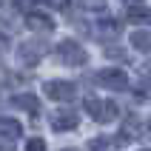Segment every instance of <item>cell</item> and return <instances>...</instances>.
<instances>
[{"instance_id":"obj_1","label":"cell","mask_w":151,"mask_h":151,"mask_svg":"<svg viewBox=\"0 0 151 151\" xmlns=\"http://www.w3.org/2000/svg\"><path fill=\"white\" fill-rule=\"evenodd\" d=\"M86 111H88V117H91V120H97V123H111V120H117L120 106H117L114 100L86 97Z\"/></svg>"},{"instance_id":"obj_2","label":"cell","mask_w":151,"mask_h":151,"mask_svg":"<svg viewBox=\"0 0 151 151\" xmlns=\"http://www.w3.org/2000/svg\"><path fill=\"white\" fill-rule=\"evenodd\" d=\"M54 51H57L60 63H66V66H86V60H88V51H86L77 40H71V37L60 40Z\"/></svg>"},{"instance_id":"obj_3","label":"cell","mask_w":151,"mask_h":151,"mask_svg":"<svg viewBox=\"0 0 151 151\" xmlns=\"http://www.w3.org/2000/svg\"><path fill=\"white\" fill-rule=\"evenodd\" d=\"M94 83L100 88H109V91H126L128 88V74L123 68H100L94 74Z\"/></svg>"},{"instance_id":"obj_4","label":"cell","mask_w":151,"mask_h":151,"mask_svg":"<svg viewBox=\"0 0 151 151\" xmlns=\"http://www.w3.org/2000/svg\"><path fill=\"white\" fill-rule=\"evenodd\" d=\"M46 54H49V43H46V40H40V37H32V40L20 43V49H17V57L23 60V63H29V66L40 63Z\"/></svg>"},{"instance_id":"obj_5","label":"cell","mask_w":151,"mask_h":151,"mask_svg":"<svg viewBox=\"0 0 151 151\" xmlns=\"http://www.w3.org/2000/svg\"><path fill=\"white\" fill-rule=\"evenodd\" d=\"M43 91L54 103H68V100H74L77 86L71 80H49V83H43Z\"/></svg>"},{"instance_id":"obj_6","label":"cell","mask_w":151,"mask_h":151,"mask_svg":"<svg viewBox=\"0 0 151 151\" xmlns=\"http://www.w3.org/2000/svg\"><path fill=\"white\" fill-rule=\"evenodd\" d=\"M77 123H80V114L71 106H60L49 114V126L54 131H71V128H77Z\"/></svg>"},{"instance_id":"obj_7","label":"cell","mask_w":151,"mask_h":151,"mask_svg":"<svg viewBox=\"0 0 151 151\" xmlns=\"http://www.w3.org/2000/svg\"><path fill=\"white\" fill-rule=\"evenodd\" d=\"M23 23L32 29V32H54V17L43 14V12H26Z\"/></svg>"},{"instance_id":"obj_8","label":"cell","mask_w":151,"mask_h":151,"mask_svg":"<svg viewBox=\"0 0 151 151\" xmlns=\"http://www.w3.org/2000/svg\"><path fill=\"white\" fill-rule=\"evenodd\" d=\"M0 137L6 143H14V140L23 137V126L17 120H12V117H0Z\"/></svg>"},{"instance_id":"obj_9","label":"cell","mask_w":151,"mask_h":151,"mask_svg":"<svg viewBox=\"0 0 151 151\" xmlns=\"http://www.w3.org/2000/svg\"><path fill=\"white\" fill-rule=\"evenodd\" d=\"M94 29H97V37H100V40H111V37H120V23L117 20H109V17H106V20H100V23L94 26Z\"/></svg>"},{"instance_id":"obj_10","label":"cell","mask_w":151,"mask_h":151,"mask_svg":"<svg viewBox=\"0 0 151 151\" xmlns=\"http://www.w3.org/2000/svg\"><path fill=\"white\" fill-rule=\"evenodd\" d=\"M131 46H134L137 51L148 54L151 51V29H137V32H131Z\"/></svg>"},{"instance_id":"obj_11","label":"cell","mask_w":151,"mask_h":151,"mask_svg":"<svg viewBox=\"0 0 151 151\" xmlns=\"http://www.w3.org/2000/svg\"><path fill=\"white\" fill-rule=\"evenodd\" d=\"M12 106H17V109L29 111V114H37V106H40V100H37L34 94H14V97H12Z\"/></svg>"},{"instance_id":"obj_12","label":"cell","mask_w":151,"mask_h":151,"mask_svg":"<svg viewBox=\"0 0 151 151\" xmlns=\"http://www.w3.org/2000/svg\"><path fill=\"white\" fill-rule=\"evenodd\" d=\"M128 23H137V26H140V23H151V9H145V6H137V3H134V6H131V9H128Z\"/></svg>"},{"instance_id":"obj_13","label":"cell","mask_w":151,"mask_h":151,"mask_svg":"<svg viewBox=\"0 0 151 151\" xmlns=\"http://www.w3.org/2000/svg\"><path fill=\"white\" fill-rule=\"evenodd\" d=\"M0 26H14V6L0 3Z\"/></svg>"},{"instance_id":"obj_14","label":"cell","mask_w":151,"mask_h":151,"mask_svg":"<svg viewBox=\"0 0 151 151\" xmlns=\"http://www.w3.org/2000/svg\"><path fill=\"white\" fill-rule=\"evenodd\" d=\"M77 6L86 12H106V0H77Z\"/></svg>"},{"instance_id":"obj_15","label":"cell","mask_w":151,"mask_h":151,"mask_svg":"<svg viewBox=\"0 0 151 151\" xmlns=\"http://www.w3.org/2000/svg\"><path fill=\"white\" fill-rule=\"evenodd\" d=\"M134 94L143 97V100H151V80H140V83L134 86Z\"/></svg>"},{"instance_id":"obj_16","label":"cell","mask_w":151,"mask_h":151,"mask_svg":"<svg viewBox=\"0 0 151 151\" xmlns=\"http://www.w3.org/2000/svg\"><path fill=\"white\" fill-rule=\"evenodd\" d=\"M26 151H46V140H40V137H32V140L26 143Z\"/></svg>"},{"instance_id":"obj_17","label":"cell","mask_w":151,"mask_h":151,"mask_svg":"<svg viewBox=\"0 0 151 151\" xmlns=\"http://www.w3.org/2000/svg\"><path fill=\"white\" fill-rule=\"evenodd\" d=\"M88 148H91V151H106V148H109V140H106V137H97V140L88 143Z\"/></svg>"},{"instance_id":"obj_18","label":"cell","mask_w":151,"mask_h":151,"mask_svg":"<svg viewBox=\"0 0 151 151\" xmlns=\"http://www.w3.org/2000/svg\"><path fill=\"white\" fill-rule=\"evenodd\" d=\"M37 3H43V6H51V9H66L68 0H37Z\"/></svg>"},{"instance_id":"obj_19","label":"cell","mask_w":151,"mask_h":151,"mask_svg":"<svg viewBox=\"0 0 151 151\" xmlns=\"http://www.w3.org/2000/svg\"><path fill=\"white\" fill-rule=\"evenodd\" d=\"M109 54H111V57H120V60H128V54L123 49H109Z\"/></svg>"},{"instance_id":"obj_20","label":"cell","mask_w":151,"mask_h":151,"mask_svg":"<svg viewBox=\"0 0 151 151\" xmlns=\"http://www.w3.org/2000/svg\"><path fill=\"white\" fill-rule=\"evenodd\" d=\"M6 49H9V37L0 32V51H6Z\"/></svg>"},{"instance_id":"obj_21","label":"cell","mask_w":151,"mask_h":151,"mask_svg":"<svg viewBox=\"0 0 151 151\" xmlns=\"http://www.w3.org/2000/svg\"><path fill=\"white\" fill-rule=\"evenodd\" d=\"M0 151H9V143H0Z\"/></svg>"},{"instance_id":"obj_22","label":"cell","mask_w":151,"mask_h":151,"mask_svg":"<svg viewBox=\"0 0 151 151\" xmlns=\"http://www.w3.org/2000/svg\"><path fill=\"white\" fill-rule=\"evenodd\" d=\"M123 3H131V6H134V3H143V0H123Z\"/></svg>"},{"instance_id":"obj_23","label":"cell","mask_w":151,"mask_h":151,"mask_svg":"<svg viewBox=\"0 0 151 151\" xmlns=\"http://www.w3.org/2000/svg\"><path fill=\"white\" fill-rule=\"evenodd\" d=\"M63 151H74V148H63Z\"/></svg>"},{"instance_id":"obj_24","label":"cell","mask_w":151,"mask_h":151,"mask_svg":"<svg viewBox=\"0 0 151 151\" xmlns=\"http://www.w3.org/2000/svg\"><path fill=\"white\" fill-rule=\"evenodd\" d=\"M148 128H151V120H148Z\"/></svg>"},{"instance_id":"obj_25","label":"cell","mask_w":151,"mask_h":151,"mask_svg":"<svg viewBox=\"0 0 151 151\" xmlns=\"http://www.w3.org/2000/svg\"><path fill=\"white\" fill-rule=\"evenodd\" d=\"M143 151H151V148H143Z\"/></svg>"}]
</instances>
